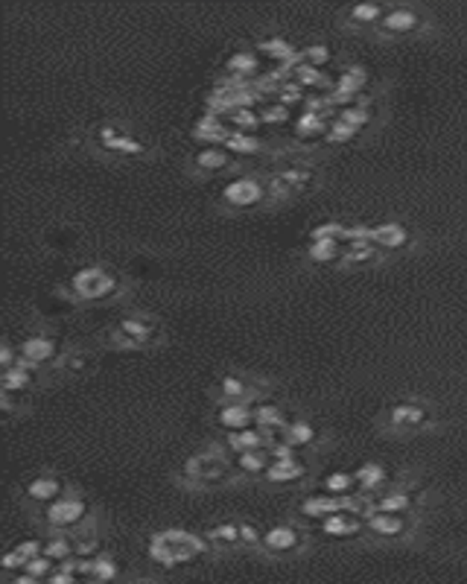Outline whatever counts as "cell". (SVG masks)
Segmentation results:
<instances>
[{"mask_svg":"<svg viewBox=\"0 0 467 584\" xmlns=\"http://www.w3.org/2000/svg\"><path fill=\"white\" fill-rule=\"evenodd\" d=\"M173 479L184 491H213V488L240 482L234 474L231 450L225 447V441H208L199 450L184 456V462L176 467Z\"/></svg>","mask_w":467,"mask_h":584,"instance_id":"obj_1","label":"cell"},{"mask_svg":"<svg viewBox=\"0 0 467 584\" xmlns=\"http://www.w3.org/2000/svg\"><path fill=\"white\" fill-rule=\"evenodd\" d=\"M85 141L91 149L108 158H149L155 152L152 137L137 132L123 117H97L85 129Z\"/></svg>","mask_w":467,"mask_h":584,"instance_id":"obj_2","label":"cell"},{"mask_svg":"<svg viewBox=\"0 0 467 584\" xmlns=\"http://www.w3.org/2000/svg\"><path fill=\"white\" fill-rule=\"evenodd\" d=\"M316 538H313V529L307 520H301L298 514L292 517H281L269 526H263V535H260V546L254 555L260 558H269V561H301L304 555H310Z\"/></svg>","mask_w":467,"mask_h":584,"instance_id":"obj_3","label":"cell"},{"mask_svg":"<svg viewBox=\"0 0 467 584\" xmlns=\"http://www.w3.org/2000/svg\"><path fill=\"white\" fill-rule=\"evenodd\" d=\"M97 517H100V509L91 503V497L85 491H79L76 485H70L59 499H53L50 506L33 511V520L38 523L41 535H50V532L76 535L79 529H85V526Z\"/></svg>","mask_w":467,"mask_h":584,"instance_id":"obj_4","label":"cell"},{"mask_svg":"<svg viewBox=\"0 0 467 584\" xmlns=\"http://www.w3.org/2000/svg\"><path fill=\"white\" fill-rule=\"evenodd\" d=\"M146 552L149 558L163 564V567H184L190 561L210 555V543L205 532H190L181 526H167V529H155L146 538Z\"/></svg>","mask_w":467,"mask_h":584,"instance_id":"obj_5","label":"cell"},{"mask_svg":"<svg viewBox=\"0 0 467 584\" xmlns=\"http://www.w3.org/2000/svg\"><path fill=\"white\" fill-rule=\"evenodd\" d=\"M123 287H126V281L117 269H112L102 260H94V263H85L76 272H70L65 292L73 301H112L120 295Z\"/></svg>","mask_w":467,"mask_h":584,"instance_id":"obj_6","label":"cell"},{"mask_svg":"<svg viewBox=\"0 0 467 584\" xmlns=\"http://www.w3.org/2000/svg\"><path fill=\"white\" fill-rule=\"evenodd\" d=\"M163 339V324L144 310H129L117 316L105 330V342L123 348V351H137V348H152L161 345Z\"/></svg>","mask_w":467,"mask_h":584,"instance_id":"obj_7","label":"cell"},{"mask_svg":"<svg viewBox=\"0 0 467 584\" xmlns=\"http://www.w3.org/2000/svg\"><path fill=\"white\" fill-rule=\"evenodd\" d=\"M216 202L225 211H249V208H263L269 205V187H266V176L263 173H252V170H237L231 173L222 184H219Z\"/></svg>","mask_w":467,"mask_h":584,"instance_id":"obj_8","label":"cell"},{"mask_svg":"<svg viewBox=\"0 0 467 584\" xmlns=\"http://www.w3.org/2000/svg\"><path fill=\"white\" fill-rule=\"evenodd\" d=\"M213 400H245V403H257L263 398L274 395V383L263 374H249L240 368H228L213 380Z\"/></svg>","mask_w":467,"mask_h":584,"instance_id":"obj_9","label":"cell"},{"mask_svg":"<svg viewBox=\"0 0 467 584\" xmlns=\"http://www.w3.org/2000/svg\"><path fill=\"white\" fill-rule=\"evenodd\" d=\"M18 354H21V359H26V363H33L50 374L59 371L65 356H68L65 342L53 336L50 330H26L18 339Z\"/></svg>","mask_w":467,"mask_h":584,"instance_id":"obj_10","label":"cell"},{"mask_svg":"<svg viewBox=\"0 0 467 584\" xmlns=\"http://www.w3.org/2000/svg\"><path fill=\"white\" fill-rule=\"evenodd\" d=\"M418 532V514L371 511L365 517V541L371 543H406Z\"/></svg>","mask_w":467,"mask_h":584,"instance_id":"obj_11","label":"cell"},{"mask_svg":"<svg viewBox=\"0 0 467 584\" xmlns=\"http://www.w3.org/2000/svg\"><path fill=\"white\" fill-rule=\"evenodd\" d=\"M429 406L418 398H400L392 400L380 415V427L389 432H418L429 424Z\"/></svg>","mask_w":467,"mask_h":584,"instance_id":"obj_12","label":"cell"},{"mask_svg":"<svg viewBox=\"0 0 467 584\" xmlns=\"http://www.w3.org/2000/svg\"><path fill=\"white\" fill-rule=\"evenodd\" d=\"M68 488H70V482L59 474V470L44 467V470H38V474H33L30 479L23 482L21 499H23V506L30 509V511H38V509L50 506L53 499H59Z\"/></svg>","mask_w":467,"mask_h":584,"instance_id":"obj_13","label":"cell"},{"mask_svg":"<svg viewBox=\"0 0 467 584\" xmlns=\"http://www.w3.org/2000/svg\"><path fill=\"white\" fill-rule=\"evenodd\" d=\"M240 158L225 144H196L187 152V170L193 176H219L237 173Z\"/></svg>","mask_w":467,"mask_h":584,"instance_id":"obj_14","label":"cell"},{"mask_svg":"<svg viewBox=\"0 0 467 584\" xmlns=\"http://www.w3.org/2000/svg\"><path fill=\"white\" fill-rule=\"evenodd\" d=\"M313 477V459L310 453H298L289 459H272L263 474V485H307Z\"/></svg>","mask_w":467,"mask_h":584,"instance_id":"obj_15","label":"cell"},{"mask_svg":"<svg viewBox=\"0 0 467 584\" xmlns=\"http://www.w3.org/2000/svg\"><path fill=\"white\" fill-rule=\"evenodd\" d=\"M424 26V12L421 6H412V4H389L386 6V15L380 18L377 23V36H386V38H397V36H412L418 33Z\"/></svg>","mask_w":467,"mask_h":584,"instance_id":"obj_16","label":"cell"},{"mask_svg":"<svg viewBox=\"0 0 467 584\" xmlns=\"http://www.w3.org/2000/svg\"><path fill=\"white\" fill-rule=\"evenodd\" d=\"M295 511L301 520H313V523H321L324 517H331L336 511H345V497H336V494H327L321 488H307L295 499Z\"/></svg>","mask_w":467,"mask_h":584,"instance_id":"obj_17","label":"cell"},{"mask_svg":"<svg viewBox=\"0 0 467 584\" xmlns=\"http://www.w3.org/2000/svg\"><path fill=\"white\" fill-rule=\"evenodd\" d=\"M205 538L213 549V555H225V552H245L242 541V517H222L210 523L205 529Z\"/></svg>","mask_w":467,"mask_h":584,"instance_id":"obj_18","label":"cell"},{"mask_svg":"<svg viewBox=\"0 0 467 584\" xmlns=\"http://www.w3.org/2000/svg\"><path fill=\"white\" fill-rule=\"evenodd\" d=\"M386 6L382 0H353V4H345L336 15L342 21V26H350V30H377L380 18L386 15Z\"/></svg>","mask_w":467,"mask_h":584,"instance_id":"obj_19","label":"cell"},{"mask_svg":"<svg viewBox=\"0 0 467 584\" xmlns=\"http://www.w3.org/2000/svg\"><path fill=\"white\" fill-rule=\"evenodd\" d=\"M44 371L33 363H26V359H18L15 366L9 368H0V392H9V395H30L33 388L41 383Z\"/></svg>","mask_w":467,"mask_h":584,"instance_id":"obj_20","label":"cell"},{"mask_svg":"<svg viewBox=\"0 0 467 584\" xmlns=\"http://www.w3.org/2000/svg\"><path fill=\"white\" fill-rule=\"evenodd\" d=\"M210 418H213V424L222 432L252 427L254 424V403H245V400H213Z\"/></svg>","mask_w":467,"mask_h":584,"instance_id":"obj_21","label":"cell"},{"mask_svg":"<svg viewBox=\"0 0 467 584\" xmlns=\"http://www.w3.org/2000/svg\"><path fill=\"white\" fill-rule=\"evenodd\" d=\"M318 535L331 538V541H363L365 538V517L350 514V511H336L331 517H324L316 523Z\"/></svg>","mask_w":467,"mask_h":584,"instance_id":"obj_22","label":"cell"},{"mask_svg":"<svg viewBox=\"0 0 467 584\" xmlns=\"http://www.w3.org/2000/svg\"><path fill=\"white\" fill-rule=\"evenodd\" d=\"M281 438H284V441H289L292 447H298L301 453H310V450H316V447H318V441L324 438V432H321V427L310 418V415H304V412H295V415H292V421L284 427Z\"/></svg>","mask_w":467,"mask_h":584,"instance_id":"obj_23","label":"cell"},{"mask_svg":"<svg viewBox=\"0 0 467 584\" xmlns=\"http://www.w3.org/2000/svg\"><path fill=\"white\" fill-rule=\"evenodd\" d=\"M353 479H356V488L363 494L374 497L380 494L382 488H389L394 479H392V467L380 459H365V462H356L353 464Z\"/></svg>","mask_w":467,"mask_h":584,"instance_id":"obj_24","label":"cell"},{"mask_svg":"<svg viewBox=\"0 0 467 584\" xmlns=\"http://www.w3.org/2000/svg\"><path fill=\"white\" fill-rule=\"evenodd\" d=\"M292 415H295V409H289L281 398H274V395L254 403V424L269 430L272 435H278V438H281L284 427L292 421Z\"/></svg>","mask_w":467,"mask_h":584,"instance_id":"obj_25","label":"cell"},{"mask_svg":"<svg viewBox=\"0 0 467 584\" xmlns=\"http://www.w3.org/2000/svg\"><path fill=\"white\" fill-rule=\"evenodd\" d=\"M371 511H392V514H415V494L409 485L392 482L380 494L371 497Z\"/></svg>","mask_w":467,"mask_h":584,"instance_id":"obj_26","label":"cell"},{"mask_svg":"<svg viewBox=\"0 0 467 584\" xmlns=\"http://www.w3.org/2000/svg\"><path fill=\"white\" fill-rule=\"evenodd\" d=\"M371 240L382 248L386 255L400 252L412 243V231L397 219H382V222H371Z\"/></svg>","mask_w":467,"mask_h":584,"instance_id":"obj_27","label":"cell"},{"mask_svg":"<svg viewBox=\"0 0 467 584\" xmlns=\"http://www.w3.org/2000/svg\"><path fill=\"white\" fill-rule=\"evenodd\" d=\"M263 55L254 47H234L222 59V73L228 76H242V79H257L260 76Z\"/></svg>","mask_w":467,"mask_h":584,"instance_id":"obj_28","label":"cell"},{"mask_svg":"<svg viewBox=\"0 0 467 584\" xmlns=\"http://www.w3.org/2000/svg\"><path fill=\"white\" fill-rule=\"evenodd\" d=\"M307 263L313 266H342V255H345V243L336 237H324V240H307L304 248H301Z\"/></svg>","mask_w":467,"mask_h":584,"instance_id":"obj_29","label":"cell"},{"mask_svg":"<svg viewBox=\"0 0 467 584\" xmlns=\"http://www.w3.org/2000/svg\"><path fill=\"white\" fill-rule=\"evenodd\" d=\"M234 462V474L237 479H249V482H260L263 474H266V467L272 464V456L266 447H257V450H242V453H234L231 456Z\"/></svg>","mask_w":467,"mask_h":584,"instance_id":"obj_30","label":"cell"},{"mask_svg":"<svg viewBox=\"0 0 467 584\" xmlns=\"http://www.w3.org/2000/svg\"><path fill=\"white\" fill-rule=\"evenodd\" d=\"M389 255L374 243V240H356V243H345V255H342V266L348 269H363V266H377L382 263Z\"/></svg>","mask_w":467,"mask_h":584,"instance_id":"obj_31","label":"cell"},{"mask_svg":"<svg viewBox=\"0 0 467 584\" xmlns=\"http://www.w3.org/2000/svg\"><path fill=\"white\" fill-rule=\"evenodd\" d=\"M225 147L242 158V155H272V144L266 141V137H260L257 132H245V129H234L231 126V134L225 137Z\"/></svg>","mask_w":467,"mask_h":584,"instance_id":"obj_32","label":"cell"},{"mask_svg":"<svg viewBox=\"0 0 467 584\" xmlns=\"http://www.w3.org/2000/svg\"><path fill=\"white\" fill-rule=\"evenodd\" d=\"M333 117L342 120V123H348V126H353V129L365 132V129L374 123L377 111H374V105H371V97H360V100L350 102V105L336 108V111H333Z\"/></svg>","mask_w":467,"mask_h":584,"instance_id":"obj_33","label":"cell"},{"mask_svg":"<svg viewBox=\"0 0 467 584\" xmlns=\"http://www.w3.org/2000/svg\"><path fill=\"white\" fill-rule=\"evenodd\" d=\"M318 488L327 491V494H336V497H348L356 488V479H353V467H331L324 470V474L318 477Z\"/></svg>","mask_w":467,"mask_h":584,"instance_id":"obj_34","label":"cell"},{"mask_svg":"<svg viewBox=\"0 0 467 584\" xmlns=\"http://www.w3.org/2000/svg\"><path fill=\"white\" fill-rule=\"evenodd\" d=\"M73 541H76V558H97L100 552H105V546H102V529H100V517L97 520H91L85 529H79L76 535H73Z\"/></svg>","mask_w":467,"mask_h":584,"instance_id":"obj_35","label":"cell"},{"mask_svg":"<svg viewBox=\"0 0 467 584\" xmlns=\"http://www.w3.org/2000/svg\"><path fill=\"white\" fill-rule=\"evenodd\" d=\"M286 73H289L295 82H301V85H304L307 91H310V88H318V85H333V82L327 79V70H321V68L304 62L301 55H298V62H292V68H289Z\"/></svg>","mask_w":467,"mask_h":584,"instance_id":"obj_36","label":"cell"},{"mask_svg":"<svg viewBox=\"0 0 467 584\" xmlns=\"http://www.w3.org/2000/svg\"><path fill=\"white\" fill-rule=\"evenodd\" d=\"M44 555H47V558H53L56 564H62L68 558H76V541H73V535H62V532L44 535Z\"/></svg>","mask_w":467,"mask_h":584,"instance_id":"obj_37","label":"cell"},{"mask_svg":"<svg viewBox=\"0 0 467 584\" xmlns=\"http://www.w3.org/2000/svg\"><path fill=\"white\" fill-rule=\"evenodd\" d=\"M91 575L94 578H100V581H105V584H120L123 581V573H120V564H117V558L112 552H100L97 558H91Z\"/></svg>","mask_w":467,"mask_h":584,"instance_id":"obj_38","label":"cell"},{"mask_svg":"<svg viewBox=\"0 0 467 584\" xmlns=\"http://www.w3.org/2000/svg\"><path fill=\"white\" fill-rule=\"evenodd\" d=\"M225 117H228V123L234 129H245V132H254V129L263 126V117H260L257 105H234Z\"/></svg>","mask_w":467,"mask_h":584,"instance_id":"obj_39","label":"cell"},{"mask_svg":"<svg viewBox=\"0 0 467 584\" xmlns=\"http://www.w3.org/2000/svg\"><path fill=\"white\" fill-rule=\"evenodd\" d=\"M301 59L324 70L327 65L333 62V47L327 44V41H310V44H304V47H301Z\"/></svg>","mask_w":467,"mask_h":584,"instance_id":"obj_40","label":"cell"},{"mask_svg":"<svg viewBox=\"0 0 467 584\" xmlns=\"http://www.w3.org/2000/svg\"><path fill=\"white\" fill-rule=\"evenodd\" d=\"M257 111H260V117H263V123H289V105H284L281 100H274V97H266L260 105H257Z\"/></svg>","mask_w":467,"mask_h":584,"instance_id":"obj_41","label":"cell"},{"mask_svg":"<svg viewBox=\"0 0 467 584\" xmlns=\"http://www.w3.org/2000/svg\"><path fill=\"white\" fill-rule=\"evenodd\" d=\"M360 134H363L360 129H353V126L331 117V123H327V129L321 134V141H327V144H348V141H353V137H360Z\"/></svg>","mask_w":467,"mask_h":584,"instance_id":"obj_42","label":"cell"},{"mask_svg":"<svg viewBox=\"0 0 467 584\" xmlns=\"http://www.w3.org/2000/svg\"><path fill=\"white\" fill-rule=\"evenodd\" d=\"M345 225H348V222H342V219H321V222H316V225L307 228V240H324V237L342 240Z\"/></svg>","mask_w":467,"mask_h":584,"instance_id":"obj_43","label":"cell"},{"mask_svg":"<svg viewBox=\"0 0 467 584\" xmlns=\"http://www.w3.org/2000/svg\"><path fill=\"white\" fill-rule=\"evenodd\" d=\"M56 567H59V564L53 561V558H47V555H38V558L26 561V567H23V570L30 573V575H36V578H41V581H44V578H47V575H50L53 570H56Z\"/></svg>","mask_w":467,"mask_h":584,"instance_id":"obj_44","label":"cell"},{"mask_svg":"<svg viewBox=\"0 0 467 584\" xmlns=\"http://www.w3.org/2000/svg\"><path fill=\"white\" fill-rule=\"evenodd\" d=\"M18 359H21V354H18V342H15V339L9 336V333H6V336L0 339V368H9V366H15Z\"/></svg>","mask_w":467,"mask_h":584,"instance_id":"obj_45","label":"cell"},{"mask_svg":"<svg viewBox=\"0 0 467 584\" xmlns=\"http://www.w3.org/2000/svg\"><path fill=\"white\" fill-rule=\"evenodd\" d=\"M4 584H44V581L30 575L26 570H21V573H12V575H4Z\"/></svg>","mask_w":467,"mask_h":584,"instance_id":"obj_46","label":"cell"},{"mask_svg":"<svg viewBox=\"0 0 467 584\" xmlns=\"http://www.w3.org/2000/svg\"><path fill=\"white\" fill-rule=\"evenodd\" d=\"M120 584H161V581L152 575H134V578H123Z\"/></svg>","mask_w":467,"mask_h":584,"instance_id":"obj_47","label":"cell"},{"mask_svg":"<svg viewBox=\"0 0 467 584\" xmlns=\"http://www.w3.org/2000/svg\"><path fill=\"white\" fill-rule=\"evenodd\" d=\"M79 584H105V581H100V578H94V575H88V578H79Z\"/></svg>","mask_w":467,"mask_h":584,"instance_id":"obj_48","label":"cell"}]
</instances>
